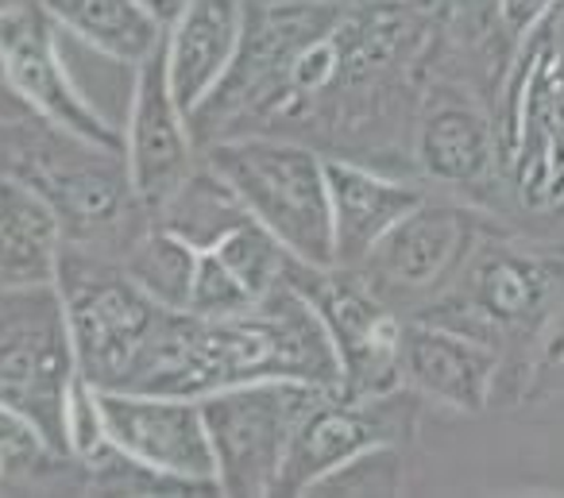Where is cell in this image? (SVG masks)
Segmentation results:
<instances>
[{
	"label": "cell",
	"instance_id": "6da1fadb",
	"mask_svg": "<svg viewBox=\"0 0 564 498\" xmlns=\"http://www.w3.org/2000/svg\"><path fill=\"white\" fill-rule=\"evenodd\" d=\"M263 379L340 387L329 328L291 279L251 310L228 317L166 310L124 390L205 398Z\"/></svg>",
	"mask_w": 564,
	"mask_h": 498
},
{
	"label": "cell",
	"instance_id": "7a4b0ae2",
	"mask_svg": "<svg viewBox=\"0 0 564 498\" xmlns=\"http://www.w3.org/2000/svg\"><path fill=\"white\" fill-rule=\"evenodd\" d=\"M4 171L28 178L51 205L70 248L124 259L151 217L128 178L124 151L97 148L47 128L43 120H12L4 140Z\"/></svg>",
	"mask_w": 564,
	"mask_h": 498
},
{
	"label": "cell",
	"instance_id": "3957f363",
	"mask_svg": "<svg viewBox=\"0 0 564 498\" xmlns=\"http://www.w3.org/2000/svg\"><path fill=\"white\" fill-rule=\"evenodd\" d=\"M205 163L232 186L251 220L306 267H337L333 256L329 174L314 148L274 136H220Z\"/></svg>",
	"mask_w": 564,
	"mask_h": 498
},
{
	"label": "cell",
	"instance_id": "277c9868",
	"mask_svg": "<svg viewBox=\"0 0 564 498\" xmlns=\"http://www.w3.org/2000/svg\"><path fill=\"white\" fill-rule=\"evenodd\" d=\"M55 286L66 305L78 371L101 390H124L166 310L135 286L120 259L70 243Z\"/></svg>",
	"mask_w": 564,
	"mask_h": 498
},
{
	"label": "cell",
	"instance_id": "5b68a950",
	"mask_svg": "<svg viewBox=\"0 0 564 498\" xmlns=\"http://www.w3.org/2000/svg\"><path fill=\"white\" fill-rule=\"evenodd\" d=\"M78 375L66 305L55 282L0 290V405L20 413L66 459V402Z\"/></svg>",
	"mask_w": 564,
	"mask_h": 498
},
{
	"label": "cell",
	"instance_id": "8992f818",
	"mask_svg": "<svg viewBox=\"0 0 564 498\" xmlns=\"http://www.w3.org/2000/svg\"><path fill=\"white\" fill-rule=\"evenodd\" d=\"M333 387L294 379L240 382L202 398L220 495H279L282 464L306 410Z\"/></svg>",
	"mask_w": 564,
	"mask_h": 498
},
{
	"label": "cell",
	"instance_id": "52a82bcc",
	"mask_svg": "<svg viewBox=\"0 0 564 498\" xmlns=\"http://www.w3.org/2000/svg\"><path fill=\"white\" fill-rule=\"evenodd\" d=\"M345 17L340 0H274L251 4L248 32L220 89L194 112L197 140H217L220 128L243 117H274L286 82L310 43L325 40Z\"/></svg>",
	"mask_w": 564,
	"mask_h": 498
},
{
	"label": "cell",
	"instance_id": "ba28073f",
	"mask_svg": "<svg viewBox=\"0 0 564 498\" xmlns=\"http://www.w3.org/2000/svg\"><path fill=\"white\" fill-rule=\"evenodd\" d=\"M63 40V28L43 12L40 0H24L0 20V78L17 94L28 117L74 140L124 151V124L105 117L89 101V94L70 74Z\"/></svg>",
	"mask_w": 564,
	"mask_h": 498
},
{
	"label": "cell",
	"instance_id": "9c48e42d",
	"mask_svg": "<svg viewBox=\"0 0 564 498\" xmlns=\"http://www.w3.org/2000/svg\"><path fill=\"white\" fill-rule=\"evenodd\" d=\"M291 282L322 313L340 359V390L376 398L402 382V321L387 310L379 286L360 267H306L294 259Z\"/></svg>",
	"mask_w": 564,
	"mask_h": 498
},
{
	"label": "cell",
	"instance_id": "30bf717a",
	"mask_svg": "<svg viewBox=\"0 0 564 498\" xmlns=\"http://www.w3.org/2000/svg\"><path fill=\"white\" fill-rule=\"evenodd\" d=\"M460 286L441 297L433 321L464 328L495 344L538 333L556 302L564 297V259L522 248H484L456 274Z\"/></svg>",
	"mask_w": 564,
	"mask_h": 498
},
{
	"label": "cell",
	"instance_id": "8fae6325",
	"mask_svg": "<svg viewBox=\"0 0 564 498\" xmlns=\"http://www.w3.org/2000/svg\"><path fill=\"white\" fill-rule=\"evenodd\" d=\"M417 402L422 398L410 387L376 398H352L340 387L325 390L294 429L279 495H310L325 475L360 452L376 444H402L417 425Z\"/></svg>",
	"mask_w": 564,
	"mask_h": 498
},
{
	"label": "cell",
	"instance_id": "7c38bea8",
	"mask_svg": "<svg viewBox=\"0 0 564 498\" xmlns=\"http://www.w3.org/2000/svg\"><path fill=\"white\" fill-rule=\"evenodd\" d=\"M101 410L109 444L128 459L166 475L186 490H217V459H213L202 398L101 390Z\"/></svg>",
	"mask_w": 564,
	"mask_h": 498
},
{
	"label": "cell",
	"instance_id": "4fadbf2b",
	"mask_svg": "<svg viewBox=\"0 0 564 498\" xmlns=\"http://www.w3.org/2000/svg\"><path fill=\"white\" fill-rule=\"evenodd\" d=\"M124 163L140 202L155 209L194 174L197 136L166 78L163 47L132 71V97L124 117Z\"/></svg>",
	"mask_w": 564,
	"mask_h": 498
},
{
	"label": "cell",
	"instance_id": "5bb4252c",
	"mask_svg": "<svg viewBox=\"0 0 564 498\" xmlns=\"http://www.w3.org/2000/svg\"><path fill=\"white\" fill-rule=\"evenodd\" d=\"M502 379V356L495 344L441 325V321H410L402 328V382L425 402L456 413H479L491 405Z\"/></svg>",
	"mask_w": 564,
	"mask_h": 498
},
{
	"label": "cell",
	"instance_id": "9a60e30c",
	"mask_svg": "<svg viewBox=\"0 0 564 498\" xmlns=\"http://www.w3.org/2000/svg\"><path fill=\"white\" fill-rule=\"evenodd\" d=\"M476 232V213L425 197L417 209H410L391 228V236L371 251V259L360 271H368L376 286L417 290V294L441 290L471 259Z\"/></svg>",
	"mask_w": 564,
	"mask_h": 498
},
{
	"label": "cell",
	"instance_id": "2e32d148",
	"mask_svg": "<svg viewBox=\"0 0 564 498\" xmlns=\"http://www.w3.org/2000/svg\"><path fill=\"white\" fill-rule=\"evenodd\" d=\"M248 0H182V9L166 20V78L189 120L232 71L248 32Z\"/></svg>",
	"mask_w": 564,
	"mask_h": 498
},
{
	"label": "cell",
	"instance_id": "e0dca14e",
	"mask_svg": "<svg viewBox=\"0 0 564 498\" xmlns=\"http://www.w3.org/2000/svg\"><path fill=\"white\" fill-rule=\"evenodd\" d=\"M333 213V256L337 267H364L371 251L391 236L410 209L425 202V190L360 166L352 159H325Z\"/></svg>",
	"mask_w": 564,
	"mask_h": 498
},
{
	"label": "cell",
	"instance_id": "ac0fdd59",
	"mask_svg": "<svg viewBox=\"0 0 564 498\" xmlns=\"http://www.w3.org/2000/svg\"><path fill=\"white\" fill-rule=\"evenodd\" d=\"M66 251L55 205L20 174H0V290L51 286Z\"/></svg>",
	"mask_w": 564,
	"mask_h": 498
},
{
	"label": "cell",
	"instance_id": "d6986e66",
	"mask_svg": "<svg viewBox=\"0 0 564 498\" xmlns=\"http://www.w3.org/2000/svg\"><path fill=\"white\" fill-rule=\"evenodd\" d=\"M495 128L476 101L456 94L430 97L422 124H417V163L425 178L445 186H484L495 174Z\"/></svg>",
	"mask_w": 564,
	"mask_h": 498
},
{
	"label": "cell",
	"instance_id": "ffe728a7",
	"mask_svg": "<svg viewBox=\"0 0 564 498\" xmlns=\"http://www.w3.org/2000/svg\"><path fill=\"white\" fill-rule=\"evenodd\" d=\"M66 40L135 71L163 47L166 24L143 0H40Z\"/></svg>",
	"mask_w": 564,
	"mask_h": 498
},
{
	"label": "cell",
	"instance_id": "44dd1931",
	"mask_svg": "<svg viewBox=\"0 0 564 498\" xmlns=\"http://www.w3.org/2000/svg\"><path fill=\"white\" fill-rule=\"evenodd\" d=\"M151 220L171 228L182 240H189L194 248L205 251L225 240L236 225H243L248 209H243L240 197L232 194V186L202 159V163L194 166V174L159 205Z\"/></svg>",
	"mask_w": 564,
	"mask_h": 498
},
{
	"label": "cell",
	"instance_id": "7402d4cb",
	"mask_svg": "<svg viewBox=\"0 0 564 498\" xmlns=\"http://www.w3.org/2000/svg\"><path fill=\"white\" fill-rule=\"evenodd\" d=\"M197 256H202V248H194L178 232L151 220L135 236V243L124 251L120 263L135 279V286L155 297L163 310H186L189 286H194V274H197Z\"/></svg>",
	"mask_w": 564,
	"mask_h": 498
},
{
	"label": "cell",
	"instance_id": "603a6c76",
	"mask_svg": "<svg viewBox=\"0 0 564 498\" xmlns=\"http://www.w3.org/2000/svg\"><path fill=\"white\" fill-rule=\"evenodd\" d=\"M213 251L225 259L228 271L243 282V290H248L256 302L274 294L282 282L291 279V267H294L291 251L282 248V243L251 217L243 220V225H236L220 243H213Z\"/></svg>",
	"mask_w": 564,
	"mask_h": 498
},
{
	"label": "cell",
	"instance_id": "cb8c5ba5",
	"mask_svg": "<svg viewBox=\"0 0 564 498\" xmlns=\"http://www.w3.org/2000/svg\"><path fill=\"white\" fill-rule=\"evenodd\" d=\"M402 483H406L402 444H376L325 475L310 495H399Z\"/></svg>",
	"mask_w": 564,
	"mask_h": 498
},
{
	"label": "cell",
	"instance_id": "d4e9b609",
	"mask_svg": "<svg viewBox=\"0 0 564 498\" xmlns=\"http://www.w3.org/2000/svg\"><path fill=\"white\" fill-rule=\"evenodd\" d=\"M74 464V459L58 456L20 413L0 405V490L28 487V483L43 479L47 467Z\"/></svg>",
	"mask_w": 564,
	"mask_h": 498
},
{
	"label": "cell",
	"instance_id": "484cf974",
	"mask_svg": "<svg viewBox=\"0 0 564 498\" xmlns=\"http://www.w3.org/2000/svg\"><path fill=\"white\" fill-rule=\"evenodd\" d=\"M256 305V297L243 290V282L228 271V263L213 248L197 256V274L189 286V313L197 317H228V313H243Z\"/></svg>",
	"mask_w": 564,
	"mask_h": 498
},
{
	"label": "cell",
	"instance_id": "4316f807",
	"mask_svg": "<svg viewBox=\"0 0 564 498\" xmlns=\"http://www.w3.org/2000/svg\"><path fill=\"white\" fill-rule=\"evenodd\" d=\"M530 387H553L564 382V297L549 310V317L538 325L530 340Z\"/></svg>",
	"mask_w": 564,
	"mask_h": 498
},
{
	"label": "cell",
	"instance_id": "83f0119b",
	"mask_svg": "<svg viewBox=\"0 0 564 498\" xmlns=\"http://www.w3.org/2000/svg\"><path fill=\"white\" fill-rule=\"evenodd\" d=\"M564 0H495V17H499V28L510 35V40H525L533 35Z\"/></svg>",
	"mask_w": 564,
	"mask_h": 498
},
{
	"label": "cell",
	"instance_id": "f1b7e54d",
	"mask_svg": "<svg viewBox=\"0 0 564 498\" xmlns=\"http://www.w3.org/2000/svg\"><path fill=\"white\" fill-rule=\"evenodd\" d=\"M0 120H28L24 105H20L17 94L4 86V78H0Z\"/></svg>",
	"mask_w": 564,
	"mask_h": 498
},
{
	"label": "cell",
	"instance_id": "f546056e",
	"mask_svg": "<svg viewBox=\"0 0 564 498\" xmlns=\"http://www.w3.org/2000/svg\"><path fill=\"white\" fill-rule=\"evenodd\" d=\"M143 4H148V9L155 12L159 20H163V24H166V20L174 17V12L182 9V0H143Z\"/></svg>",
	"mask_w": 564,
	"mask_h": 498
},
{
	"label": "cell",
	"instance_id": "4dcf8cb0",
	"mask_svg": "<svg viewBox=\"0 0 564 498\" xmlns=\"http://www.w3.org/2000/svg\"><path fill=\"white\" fill-rule=\"evenodd\" d=\"M9 124L12 120H0V174H4V140H9Z\"/></svg>",
	"mask_w": 564,
	"mask_h": 498
},
{
	"label": "cell",
	"instance_id": "1f68e13d",
	"mask_svg": "<svg viewBox=\"0 0 564 498\" xmlns=\"http://www.w3.org/2000/svg\"><path fill=\"white\" fill-rule=\"evenodd\" d=\"M20 4H24V0H0V20L9 17L12 9H20Z\"/></svg>",
	"mask_w": 564,
	"mask_h": 498
},
{
	"label": "cell",
	"instance_id": "d6a6232c",
	"mask_svg": "<svg viewBox=\"0 0 564 498\" xmlns=\"http://www.w3.org/2000/svg\"><path fill=\"white\" fill-rule=\"evenodd\" d=\"M248 4H274V0H248Z\"/></svg>",
	"mask_w": 564,
	"mask_h": 498
}]
</instances>
